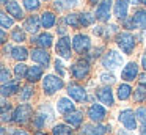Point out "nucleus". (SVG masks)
<instances>
[{"instance_id": "obj_42", "label": "nucleus", "mask_w": 146, "mask_h": 135, "mask_svg": "<svg viewBox=\"0 0 146 135\" xmlns=\"http://www.w3.org/2000/svg\"><path fill=\"white\" fill-rule=\"evenodd\" d=\"M135 115H137V121L141 126H146V107H138L135 110Z\"/></svg>"}, {"instance_id": "obj_8", "label": "nucleus", "mask_w": 146, "mask_h": 135, "mask_svg": "<svg viewBox=\"0 0 146 135\" xmlns=\"http://www.w3.org/2000/svg\"><path fill=\"white\" fill-rule=\"evenodd\" d=\"M118 121L121 122L124 129L127 130H135L137 129V115L132 108H124L118 113Z\"/></svg>"}, {"instance_id": "obj_32", "label": "nucleus", "mask_w": 146, "mask_h": 135, "mask_svg": "<svg viewBox=\"0 0 146 135\" xmlns=\"http://www.w3.org/2000/svg\"><path fill=\"white\" fill-rule=\"evenodd\" d=\"M52 135H74V130L66 122H60L52 127Z\"/></svg>"}, {"instance_id": "obj_22", "label": "nucleus", "mask_w": 146, "mask_h": 135, "mask_svg": "<svg viewBox=\"0 0 146 135\" xmlns=\"http://www.w3.org/2000/svg\"><path fill=\"white\" fill-rule=\"evenodd\" d=\"M135 25V30H146V8L135 9L133 16H130Z\"/></svg>"}, {"instance_id": "obj_38", "label": "nucleus", "mask_w": 146, "mask_h": 135, "mask_svg": "<svg viewBox=\"0 0 146 135\" xmlns=\"http://www.w3.org/2000/svg\"><path fill=\"white\" fill-rule=\"evenodd\" d=\"M0 24H2V30H7V28H11L14 25V19L7 11H2V14H0Z\"/></svg>"}, {"instance_id": "obj_43", "label": "nucleus", "mask_w": 146, "mask_h": 135, "mask_svg": "<svg viewBox=\"0 0 146 135\" xmlns=\"http://www.w3.org/2000/svg\"><path fill=\"white\" fill-rule=\"evenodd\" d=\"M0 80H2V85L8 83L10 80H13V78H11V71L7 68V66H2V71H0Z\"/></svg>"}, {"instance_id": "obj_27", "label": "nucleus", "mask_w": 146, "mask_h": 135, "mask_svg": "<svg viewBox=\"0 0 146 135\" xmlns=\"http://www.w3.org/2000/svg\"><path fill=\"white\" fill-rule=\"evenodd\" d=\"M30 57V52L25 49L24 46H16L13 47V52H11V58H14L17 63H24L27 58Z\"/></svg>"}, {"instance_id": "obj_55", "label": "nucleus", "mask_w": 146, "mask_h": 135, "mask_svg": "<svg viewBox=\"0 0 146 135\" xmlns=\"http://www.w3.org/2000/svg\"><path fill=\"white\" fill-rule=\"evenodd\" d=\"M90 5H96V3H101V0H88Z\"/></svg>"}, {"instance_id": "obj_15", "label": "nucleus", "mask_w": 146, "mask_h": 135, "mask_svg": "<svg viewBox=\"0 0 146 135\" xmlns=\"http://www.w3.org/2000/svg\"><path fill=\"white\" fill-rule=\"evenodd\" d=\"M129 0H115L113 5V16L118 19V21L124 22L127 17H129Z\"/></svg>"}, {"instance_id": "obj_34", "label": "nucleus", "mask_w": 146, "mask_h": 135, "mask_svg": "<svg viewBox=\"0 0 146 135\" xmlns=\"http://www.w3.org/2000/svg\"><path fill=\"white\" fill-rule=\"evenodd\" d=\"M11 41H14V43L17 44H22L27 41V35H25V30L21 27H14L13 30H11Z\"/></svg>"}, {"instance_id": "obj_9", "label": "nucleus", "mask_w": 146, "mask_h": 135, "mask_svg": "<svg viewBox=\"0 0 146 135\" xmlns=\"http://www.w3.org/2000/svg\"><path fill=\"white\" fill-rule=\"evenodd\" d=\"M71 41H72V39H71L69 36L58 38L57 44H55V52H57V55L60 57V58L71 60V57H72V49H71L72 43H71Z\"/></svg>"}, {"instance_id": "obj_53", "label": "nucleus", "mask_w": 146, "mask_h": 135, "mask_svg": "<svg viewBox=\"0 0 146 135\" xmlns=\"http://www.w3.org/2000/svg\"><path fill=\"white\" fill-rule=\"evenodd\" d=\"M129 2H130V5L137 6V5H140V3H143V0H129Z\"/></svg>"}, {"instance_id": "obj_2", "label": "nucleus", "mask_w": 146, "mask_h": 135, "mask_svg": "<svg viewBox=\"0 0 146 135\" xmlns=\"http://www.w3.org/2000/svg\"><path fill=\"white\" fill-rule=\"evenodd\" d=\"M33 107L30 104H19L16 108L13 110V118H11V122L17 126H24L33 119Z\"/></svg>"}, {"instance_id": "obj_58", "label": "nucleus", "mask_w": 146, "mask_h": 135, "mask_svg": "<svg viewBox=\"0 0 146 135\" xmlns=\"http://www.w3.org/2000/svg\"><path fill=\"white\" fill-rule=\"evenodd\" d=\"M143 5H145V8H146V0H143Z\"/></svg>"}, {"instance_id": "obj_59", "label": "nucleus", "mask_w": 146, "mask_h": 135, "mask_svg": "<svg viewBox=\"0 0 146 135\" xmlns=\"http://www.w3.org/2000/svg\"><path fill=\"white\" fill-rule=\"evenodd\" d=\"M42 2H49V0H42Z\"/></svg>"}, {"instance_id": "obj_1", "label": "nucleus", "mask_w": 146, "mask_h": 135, "mask_svg": "<svg viewBox=\"0 0 146 135\" xmlns=\"http://www.w3.org/2000/svg\"><path fill=\"white\" fill-rule=\"evenodd\" d=\"M115 41H116V46L119 47V50L126 55H130L137 46V38L130 31H119L115 36Z\"/></svg>"}, {"instance_id": "obj_48", "label": "nucleus", "mask_w": 146, "mask_h": 135, "mask_svg": "<svg viewBox=\"0 0 146 135\" xmlns=\"http://www.w3.org/2000/svg\"><path fill=\"white\" fill-rule=\"evenodd\" d=\"M13 135H30V134H29V132H25L24 129H14Z\"/></svg>"}, {"instance_id": "obj_30", "label": "nucleus", "mask_w": 146, "mask_h": 135, "mask_svg": "<svg viewBox=\"0 0 146 135\" xmlns=\"http://www.w3.org/2000/svg\"><path fill=\"white\" fill-rule=\"evenodd\" d=\"M19 99L21 100H29V99H32L33 96H35V85L33 83H27V85H24L22 88H21V91H19Z\"/></svg>"}, {"instance_id": "obj_25", "label": "nucleus", "mask_w": 146, "mask_h": 135, "mask_svg": "<svg viewBox=\"0 0 146 135\" xmlns=\"http://www.w3.org/2000/svg\"><path fill=\"white\" fill-rule=\"evenodd\" d=\"M64 122L71 127H76V129H80L82 127V122H83V113L76 110V112L69 113V115L64 116Z\"/></svg>"}, {"instance_id": "obj_40", "label": "nucleus", "mask_w": 146, "mask_h": 135, "mask_svg": "<svg viewBox=\"0 0 146 135\" xmlns=\"http://www.w3.org/2000/svg\"><path fill=\"white\" fill-rule=\"evenodd\" d=\"M99 80H101L104 85H108V86H110V85H113L115 82H116V77H115L111 72H107V71H105V72H102V74L99 75Z\"/></svg>"}, {"instance_id": "obj_6", "label": "nucleus", "mask_w": 146, "mask_h": 135, "mask_svg": "<svg viewBox=\"0 0 146 135\" xmlns=\"http://www.w3.org/2000/svg\"><path fill=\"white\" fill-rule=\"evenodd\" d=\"M72 49L79 55H86L91 49V38L85 33H76L72 36Z\"/></svg>"}, {"instance_id": "obj_17", "label": "nucleus", "mask_w": 146, "mask_h": 135, "mask_svg": "<svg viewBox=\"0 0 146 135\" xmlns=\"http://www.w3.org/2000/svg\"><path fill=\"white\" fill-rule=\"evenodd\" d=\"M32 44H36L41 49H49V47L54 44V35L49 33V31H44V33H38L36 36H32L30 39Z\"/></svg>"}, {"instance_id": "obj_41", "label": "nucleus", "mask_w": 146, "mask_h": 135, "mask_svg": "<svg viewBox=\"0 0 146 135\" xmlns=\"http://www.w3.org/2000/svg\"><path fill=\"white\" fill-rule=\"evenodd\" d=\"M32 126H33V129H36V130H41V129L46 126L44 118H42L39 113H36V115L33 116V119H32Z\"/></svg>"}, {"instance_id": "obj_19", "label": "nucleus", "mask_w": 146, "mask_h": 135, "mask_svg": "<svg viewBox=\"0 0 146 135\" xmlns=\"http://www.w3.org/2000/svg\"><path fill=\"white\" fill-rule=\"evenodd\" d=\"M24 30L27 31V33H30L32 36H36L39 31V28H41V17L36 14L33 16H29V17L25 19V22H24Z\"/></svg>"}, {"instance_id": "obj_46", "label": "nucleus", "mask_w": 146, "mask_h": 135, "mask_svg": "<svg viewBox=\"0 0 146 135\" xmlns=\"http://www.w3.org/2000/svg\"><path fill=\"white\" fill-rule=\"evenodd\" d=\"M54 9L55 11H64V9H69L66 0H54Z\"/></svg>"}, {"instance_id": "obj_4", "label": "nucleus", "mask_w": 146, "mask_h": 135, "mask_svg": "<svg viewBox=\"0 0 146 135\" xmlns=\"http://www.w3.org/2000/svg\"><path fill=\"white\" fill-rule=\"evenodd\" d=\"M63 86H64V82H63V77H60V75L49 74L42 78V91H44V94H47V96H54V94L57 93V91H60Z\"/></svg>"}, {"instance_id": "obj_31", "label": "nucleus", "mask_w": 146, "mask_h": 135, "mask_svg": "<svg viewBox=\"0 0 146 135\" xmlns=\"http://www.w3.org/2000/svg\"><path fill=\"white\" fill-rule=\"evenodd\" d=\"M79 19H80V25L82 27H90V25H93L98 19H96L94 13H90V11H82L79 13Z\"/></svg>"}, {"instance_id": "obj_45", "label": "nucleus", "mask_w": 146, "mask_h": 135, "mask_svg": "<svg viewBox=\"0 0 146 135\" xmlns=\"http://www.w3.org/2000/svg\"><path fill=\"white\" fill-rule=\"evenodd\" d=\"M102 50H104V46H98V47H96V49H93V50H91V52H90V53H86V55H88V57H86V58H88V60L102 58V57H101V52H102Z\"/></svg>"}, {"instance_id": "obj_14", "label": "nucleus", "mask_w": 146, "mask_h": 135, "mask_svg": "<svg viewBox=\"0 0 146 135\" xmlns=\"http://www.w3.org/2000/svg\"><path fill=\"white\" fill-rule=\"evenodd\" d=\"M30 58L35 63H38L39 66H42V68H47V66L50 65V53L47 52V49H41V47L32 49Z\"/></svg>"}, {"instance_id": "obj_28", "label": "nucleus", "mask_w": 146, "mask_h": 135, "mask_svg": "<svg viewBox=\"0 0 146 135\" xmlns=\"http://www.w3.org/2000/svg\"><path fill=\"white\" fill-rule=\"evenodd\" d=\"M132 96V86L129 83H119L116 88V97L119 100H127Z\"/></svg>"}, {"instance_id": "obj_39", "label": "nucleus", "mask_w": 146, "mask_h": 135, "mask_svg": "<svg viewBox=\"0 0 146 135\" xmlns=\"http://www.w3.org/2000/svg\"><path fill=\"white\" fill-rule=\"evenodd\" d=\"M22 6L27 11L35 13L41 8V0H22Z\"/></svg>"}, {"instance_id": "obj_18", "label": "nucleus", "mask_w": 146, "mask_h": 135, "mask_svg": "<svg viewBox=\"0 0 146 135\" xmlns=\"http://www.w3.org/2000/svg\"><path fill=\"white\" fill-rule=\"evenodd\" d=\"M93 33L96 35V36H101L102 39H110L111 35H118L119 31H118V25H96V27H93Z\"/></svg>"}, {"instance_id": "obj_54", "label": "nucleus", "mask_w": 146, "mask_h": 135, "mask_svg": "<svg viewBox=\"0 0 146 135\" xmlns=\"http://www.w3.org/2000/svg\"><path fill=\"white\" fill-rule=\"evenodd\" d=\"M140 135H146V126H141V129H140Z\"/></svg>"}, {"instance_id": "obj_3", "label": "nucleus", "mask_w": 146, "mask_h": 135, "mask_svg": "<svg viewBox=\"0 0 146 135\" xmlns=\"http://www.w3.org/2000/svg\"><path fill=\"white\" fill-rule=\"evenodd\" d=\"M123 61H124V58H123V55H121L118 50H115V49H110V50H107V52L102 55V58H101V63H102V66H104L107 71H115V69H118L121 65H123Z\"/></svg>"}, {"instance_id": "obj_24", "label": "nucleus", "mask_w": 146, "mask_h": 135, "mask_svg": "<svg viewBox=\"0 0 146 135\" xmlns=\"http://www.w3.org/2000/svg\"><path fill=\"white\" fill-rule=\"evenodd\" d=\"M42 78H44V68L42 66H29V72H27L29 83H36Z\"/></svg>"}, {"instance_id": "obj_11", "label": "nucleus", "mask_w": 146, "mask_h": 135, "mask_svg": "<svg viewBox=\"0 0 146 135\" xmlns=\"http://www.w3.org/2000/svg\"><path fill=\"white\" fill-rule=\"evenodd\" d=\"M94 96L98 97L99 104L105 107H113L115 105V96H113V91L108 85H104V86H99L96 88L94 91Z\"/></svg>"}, {"instance_id": "obj_52", "label": "nucleus", "mask_w": 146, "mask_h": 135, "mask_svg": "<svg viewBox=\"0 0 146 135\" xmlns=\"http://www.w3.org/2000/svg\"><path fill=\"white\" fill-rule=\"evenodd\" d=\"M141 66H143V69H145V72H146V53L141 55Z\"/></svg>"}, {"instance_id": "obj_33", "label": "nucleus", "mask_w": 146, "mask_h": 135, "mask_svg": "<svg viewBox=\"0 0 146 135\" xmlns=\"http://www.w3.org/2000/svg\"><path fill=\"white\" fill-rule=\"evenodd\" d=\"M63 22L71 28H80V19H79V14L77 13H68L66 16L63 17Z\"/></svg>"}, {"instance_id": "obj_36", "label": "nucleus", "mask_w": 146, "mask_h": 135, "mask_svg": "<svg viewBox=\"0 0 146 135\" xmlns=\"http://www.w3.org/2000/svg\"><path fill=\"white\" fill-rule=\"evenodd\" d=\"M133 100L137 104H141L146 100V86L145 85H138V86L133 90Z\"/></svg>"}, {"instance_id": "obj_7", "label": "nucleus", "mask_w": 146, "mask_h": 135, "mask_svg": "<svg viewBox=\"0 0 146 135\" xmlns=\"http://www.w3.org/2000/svg\"><path fill=\"white\" fill-rule=\"evenodd\" d=\"M113 0H101V3H98L96 6V11H94V16L99 22L102 24H107L111 17V8H113Z\"/></svg>"}, {"instance_id": "obj_60", "label": "nucleus", "mask_w": 146, "mask_h": 135, "mask_svg": "<svg viewBox=\"0 0 146 135\" xmlns=\"http://www.w3.org/2000/svg\"><path fill=\"white\" fill-rule=\"evenodd\" d=\"M145 53H146V52H145Z\"/></svg>"}, {"instance_id": "obj_10", "label": "nucleus", "mask_w": 146, "mask_h": 135, "mask_svg": "<svg viewBox=\"0 0 146 135\" xmlns=\"http://www.w3.org/2000/svg\"><path fill=\"white\" fill-rule=\"evenodd\" d=\"M86 116L90 118V121L94 122V124H99V122H102L105 118H107V108H105V105H102V104H91V105L88 107V110H86Z\"/></svg>"}, {"instance_id": "obj_49", "label": "nucleus", "mask_w": 146, "mask_h": 135, "mask_svg": "<svg viewBox=\"0 0 146 135\" xmlns=\"http://www.w3.org/2000/svg\"><path fill=\"white\" fill-rule=\"evenodd\" d=\"M118 135H135L132 130H127V129H119L118 130Z\"/></svg>"}, {"instance_id": "obj_51", "label": "nucleus", "mask_w": 146, "mask_h": 135, "mask_svg": "<svg viewBox=\"0 0 146 135\" xmlns=\"http://www.w3.org/2000/svg\"><path fill=\"white\" fill-rule=\"evenodd\" d=\"M11 52H13V47H11L10 44H8V46L5 44L3 46V55H8V53H11Z\"/></svg>"}, {"instance_id": "obj_47", "label": "nucleus", "mask_w": 146, "mask_h": 135, "mask_svg": "<svg viewBox=\"0 0 146 135\" xmlns=\"http://www.w3.org/2000/svg\"><path fill=\"white\" fill-rule=\"evenodd\" d=\"M138 83L146 86V72H141V74L138 75Z\"/></svg>"}, {"instance_id": "obj_57", "label": "nucleus", "mask_w": 146, "mask_h": 135, "mask_svg": "<svg viewBox=\"0 0 146 135\" xmlns=\"http://www.w3.org/2000/svg\"><path fill=\"white\" fill-rule=\"evenodd\" d=\"M35 135H47V134H46V132H42V130H38Z\"/></svg>"}, {"instance_id": "obj_35", "label": "nucleus", "mask_w": 146, "mask_h": 135, "mask_svg": "<svg viewBox=\"0 0 146 135\" xmlns=\"http://www.w3.org/2000/svg\"><path fill=\"white\" fill-rule=\"evenodd\" d=\"M13 118V108H11V104L7 102V99H2V122L11 121Z\"/></svg>"}, {"instance_id": "obj_37", "label": "nucleus", "mask_w": 146, "mask_h": 135, "mask_svg": "<svg viewBox=\"0 0 146 135\" xmlns=\"http://www.w3.org/2000/svg\"><path fill=\"white\" fill-rule=\"evenodd\" d=\"M14 75H16V78H27V72H29V66L25 65V63H16V66H14Z\"/></svg>"}, {"instance_id": "obj_20", "label": "nucleus", "mask_w": 146, "mask_h": 135, "mask_svg": "<svg viewBox=\"0 0 146 135\" xmlns=\"http://www.w3.org/2000/svg\"><path fill=\"white\" fill-rule=\"evenodd\" d=\"M21 80L19 78H13L10 80L8 83H3L2 85V97H10V96H14V94H19L21 91Z\"/></svg>"}, {"instance_id": "obj_13", "label": "nucleus", "mask_w": 146, "mask_h": 135, "mask_svg": "<svg viewBox=\"0 0 146 135\" xmlns=\"http://www.w3.org/2000/svg\"><path fill=\"white\" fill-rule=\"evenodd\" d=\"M110 124H83L80 127V134L82 135H105L110 132Z\"/></svg>"}, {"instance_id": "obj_56", "label": "nucleus", "mask_w": 146, "mask_h": 135, "mask_svg": "<svg viewBox=\"0 0 146 135\" xmlns=\"http://www.w3.org/2000/svg\"><path fill=\"white\" fill-rule=\"evenodd\" d=\"M10 2H11V0H2V5H3V6H7Z\"/></svg>"}, {"instance_id": "obj_23", "label": "nucleus", "mask_w": 146, "mask_h": 135, "mask_svg": "<svg viewBox=\"0 0 146 135\" xmlns=\"http://www.w3.org/2000/svg\"><path fill=\"white\" fill-rule=\"evenodd\" d=\"M5 11H7L13 19H24V16H25L24 14V8L21 6L19 2H16V0H11V2L5 6Z\"/></svg>"}, {"instance_id": "obj_44", "label": "nucleus", "mask_w": 146, "mask_h": 135, "mask_svg": "<svg viewBox=\"0 0 146 135\" xmlns=\"http://www.w3.org/2000/svg\"><path fill=\"white\" fill-rule=\"evenodd\" d=\"M54 68H55V72H57L60 77H66V69H64V65L61 63V60H55L54 61Z\"/></svg>"}, {"instance_id": "obj_16", "label": "nucleus", "mask_w": 146, "mask_h": 135, "mask_svg": "<svg viewBox=\"0 0 146 135\" xmlns=\"http://www.w3.org/2000/svg\"><path fill=\"white\" fill-rule=\"evenodd\" d=\"M138 65H137L135 61H130L127 63L126 66L123 68V71H121V78H123L124 82H133V80H138Z\"/></svg>"}, {"instance_id": "obj_12", "label": "nucleus", "mask_w": 146, "mask_h": 135, "mask_svg": "<svg viewBox=\"0 0 146 135\" xmlns=\"http://www.w3.org/2000/svg\"><path fill=\"white\" fill-rule=\"evenodd\" d=\"M68 96L72 100H76V102H85V100H88L86 88L82 86V85H79V83H76V82L68 85Z\"/></svg>"}, {"instance_id": "obj_50", "label": "nucleus", "mask_w": 146, "mask_h": 135, "mask_svg": "<svg viewBox=\"0 0 146 135\" xmlns=\"http://www.w3.org/2000/svg\"><path fill=\"white\" fill-rule=\"evenodd\" d=\"M0 43H2V46H5V44H7V31L5 30H2V35H0Z\"/></svg>"}, {"instance_id": "obj_26", "label": "nucleus", "mask_w": 146, "mask_h": 135, "mask_svg": "<svg viewBox=\"0 0 146 135\" xmlns=\"http://www.w3.org/2000/svg\"><path fill=\"white\" fill-rule=\"evenodd\" d=\"M39 17H41V27L46 28V30L55 27V25H57V21H58L57 14H55L54 11H44Z\"/></svg>"}, {"instance_id": "obj_29", "label": "nucleus", "mask_w": 146, "mask_h": 135, "mask_svg": "<svg viewBox=\"0 0 146 135\" xmlns=\"http://www.w3.org/2000/svg\"><path fill=\"white\" fill-rule=\"evenodd\" d=\"M38 113L42 116V118H44L46 124H49V122H52L55 119L54 110H52V107L49 105V104H41V105H39V108H38Z\"/></svg>"}, {"instance_id": "obj_5", "label": "nucleus", "mask_w": 146, "mask_h": 135, "mask_svg": "<svg viewBox=\"0 0 146 135\" xmlns=\"http://www.w3.org/2000/svg\"><path fill=\"white\" fill-rule=\"evenodd\" d=\"M91 72V65L86 58L77 60L72 66H71V75H72L76 80H85L86 77Z\"/></svg>"}, {"instance_id": "obj_21", "label": "nucleus", "mask_w": 146, "mask_h": 135, "mask_svg": "<svg viewBox=\"0 0 146 135\" xmlns=\"http://www.w3.org/2000/svg\"><path fill=\"white\" fill-rule=\"evenodd\" d=\"M57 112L60 113V115L66 116V115H69V113L76 112V104L72 102L71 97H60L58 102H57Z\"/></svg>"}]
</instances>
